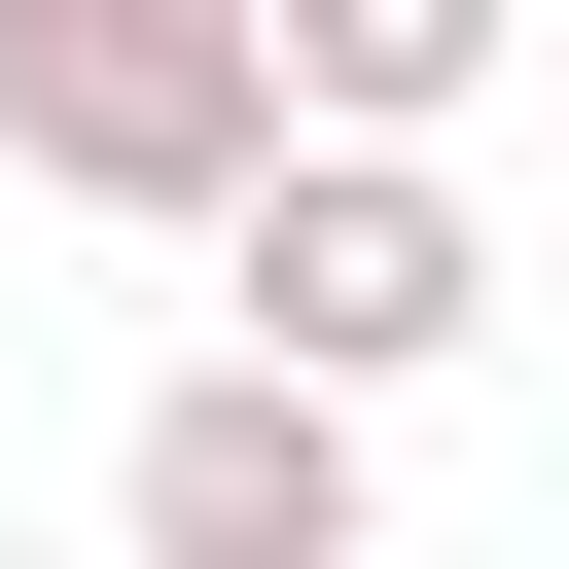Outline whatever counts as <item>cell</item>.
Returning <instances> with one entry per match:
<instances>
[{
    "mask_svg": "<svg viewBox=\"0 0 569 569\" xmlns=\"http://www.w3.org/2000/svg\"><path fill=\"white\" fill-rule=\"evenodd\" d=\"M0 178H71V213H249L284 178V71H249V0H0Z\"/></svg>",
    "mask_w": 569,
    "mask_h": 569,
    "instance_id": "obj_2",
    "label": "cell"
},
{
    "mask_svg": "<svg viewBox=\"0 0 569 569\" xmlns=\"http://www.w3.org/2000/svg\"><path fill=\"white\" fill-rule=\"evenodd\" d=\"M107 533H142V569H356V427L249 391V356H178V391L107 427Z\"/></svg>",
    "mask_w": 569,
    "mask_h": 569,
    "instance_id": "obj_3",
    "label": "cell"
},
{
    "mask_svg": "<svg viewBox=\"0 0 569 569\" xmlns=\"http://www.w3.org/2000/svg\"><path fill=\"white\" fill-rule=\"evenodd\" d=\"M462 320H498V213H462V178H356V142H284V178L213 213V356H249V391H320V427H391Z\"/></svg>",
    "mask_w": 569,
    "mask_h": 569,
    "instance_id": "obj_1",
    "label": "cell"
}]
</instances>
